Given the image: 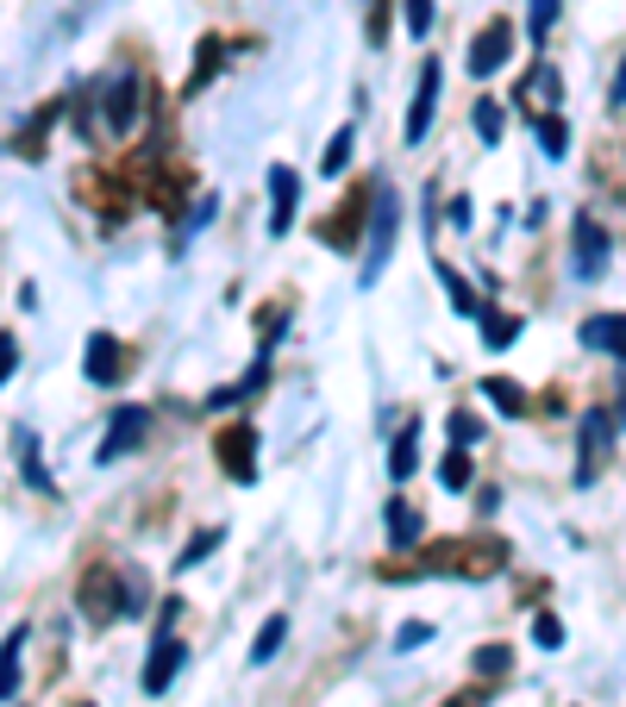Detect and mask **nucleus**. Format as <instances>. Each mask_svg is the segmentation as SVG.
Returning a JSON list of instances; mask_svg holds the SVG:
<instances>
[{"label": "nucleus", "instance_id": "nucleus-30", "mask_svg": "<svg viewBox=\"0 0 626 707\" xmlns=\"http://www.w3.org/2000/svg\"><path fill=\"white\" fill-rule=\"evenodd\" d=\"M470 120H476V138H482V145H501V126H507V120H501V101H489V95H482Z\"/></svg>", "mask_w": 626, "mask_h": 707}, {"label": "nucleus", "instance_id": "nucleus-34", "mask_svg": "<svg viewBox=\"0 0 626 707\" xmlns=\"http://www.w3.org/2000/svg\"><path fill=\"white\" fill-rule=\"evenodd\" d=\"M476 438H482V426H476V413H464V407H457V413H451V445H457V451H470Z\"/></svg>", "mask_w": 626, "mask_h": 707}, {"label": "nucleus", "instance_id": "nucleus-35", "mask_svg": "<svg viewBox=\"0 0 626 707\" xmlns=\"http://www.w3.org/2000/svg\"><path fill=\"white\" fill-rule=\"evenodd\" d=\"M20 370V338L13 332H0V388H7V376Z\"/></svg>", "mask_w": 626, "mask_h": 707}, {"label": "nucleus", "instance_id": "nucleus-14", "mask_svg": "<svg viewBox=\"0 0 626 707\" xmlns=\"http://www.w3.org/2000/svg\"><path fill=\"white\" fill-rule=\"evenodd\" d=\"M432 107H439V57H426V70H420V88H414V107H407V145H420L426 138Z\"/></svg>", "mask_w": 626, "mask_h": 707}, {"label": "nucleus", "instance_id": "nucleus-39", "mask_svg": "<svg viewBox=\"0 0 626 707\" xmlns=\"http://www.w3.org/2000/svg\"><path fill=\"white\" fill-rule=\"evenodd\" d=\"M551 20H557V0H532V38H545Z\"/></svg>", "mask_w": 626, "mask_h": 707}, {"label": "nucleus", "instance_id": "nucleus-33", "mask_svg": "<svg viewBox=\"0 0 626 707\" xmlns=\"http://www.w3.org/2000/svg\"><path fill=\"white\" fill-rule=\"evenodd\" d=\"M351 163V126L345 132H332V145H326V157H320V170L326 176H339V170H345Z\"/></svg>", "mask_w": 626, "mask_h": 707}, {"label": "nucleus", "instance_id": "nucleus-25", "mask_svg": "<svg viewBox=\"0 0 626 707\" xmlns=\"http://www.w3.org/2000/svg\"><path fill=\"white\" fill-rule=\"evenodd\" d=\"M520 313H489V307H482V345H489V351H507V345H514V338H520Z\"/></svg>", "mask_w": 626, "mask_h": 707}, {"label": "nucleus", "instance_id": "nucleus-32", "mask_svg": "<svg viewBox=\"0 0 626 707\" xmlns=\"http://www.w3.org/2000/svg\"><path fill=\"white\" fill-rule=\"evenodd\" d=\"M470 663H476V677H507V663H514V652H507V645H482V652H476Z\"/></svg>", "mask_w": 626, "mask_h": 707}, {"label": "nucleus", "instance_id": "nucleus-13", "mask_svg": "<svg viewBox=\"0 0 626 707\" xmlns=\"http://www.w3.org/2000/svg\"><path fill=\"white\" fill-rule=\"evenodd\" d=\"M175 670H182V638L175 632H157L150 638V663H145V695H163L175 682Z\"/></svg>", "mask_w": 626, "mask_h": 707}, {"label": "nucleus", "instance_id": "nucleus-26", "mask_svg": "<svg viewBox=\"0 0 626 707\" xmlns=\"http://www.w3.org/2000/svg\"><path fill=\"white\" fill-rule=\"evenodd\" d=\"M13 451H20V476L38 488V495H50V476H45V463H38V438L20 426V438H13Z\"/></svg>", "mask_w": 626, "mask_h": 707}, {"label": "nucleus", "instance_id": "nucleus-19", "mask_svg": "<svg viewBox=\"0 0 626 707\" xmlns=\"http://www.w3.org/2000/svg\"><path fill=\"white\" fill-rule=\"evenodd\" d=\"M482 401H495L507 420H526V413H532V395H526L514 376H482Z\"/></svg>", "mask_w": 626, "mask_h": 707}, {"label": "nucleus", "instance_id": "nucleus-24", "mask_svg": "<svg viewBox=\"0 0 626 707\" xmlns=\"http://www.w3.org/2000/svg\"><path fill=\"white\" fill-rule=\"evenodd\" d=\"M414 470H420V426H401L395 432V451H389V476L407 482Z\"/></svg>", "mask_w": 626, "mask_h": 707}, {"label": "nucleus", "instance_id": "nucleus-4", "mask_svg": "<svg viewBox=\"0 0 626 707\" xmlns=\"http://www.w3.org/2000/svg\"><path fill=\"white\" fill-rule=\"evenodd\" d=\"M370 201H376V188H370V182H357L345 201H339V207L320 220V245H332V251H357L364 220H370Z\"/></svg>", "mask_w": 626, "mask_h": 707}, {"label": "nucleus", "instance_id": "nucleus-6", "mask_svg": "<svg viewBox=\"0 0 626 707\" xmlns=\"http://www.w3.org/2000/svg\"><path fill=\"white\" fill-rule=\"evenodd\" d=\"M82 376L95 382V388H120V382L132 376V345L113 338V332H95L88 351H82Z\"/></svg>", "mask_w": 626, "mask_h": 707}, {"label": "nucleus", "instance_id": "nucleus-9", "mask_svg": "<svg viewBox=\"0 0 626 707\" xmlns=\"http://www.w3.org/2000/svg\"><path fill=\"white\" fill-rule=\"evenodd\" d=\"M514 51V20H489V26L470 38V76H495Z\"/></svg>", "mask_w": 626, "mask_h": 707}, {"label": "nucleus", "instance_id": "nucleus-22", "mask_svg": "<svg viewBox=\"0 0 626 707\" xmlns=\"http://www.w3.org/2000/svg\"><path fill=\"white\" fill-rule=\"evenodd\" d=\"M20 663H25V627H13L7 645H0V702L20 695Z\"/></svg>", "mask_w": 626, "mask_h": 707}, {"label": "nucleus", "instance_id": "nucleus-11", "mask_svg": "<svg viewBox=\"0 0 626 707\" xmlns=\"http://www.w3.org/2000/svg\"><path fill=\"white\" fill-rule=\"evenodd\" d=\"M570 245H576V276H582V282H596L601 270H607V232H601L596 213H576Z\"/></svg>", "mask_w": 626, "mask_h": 707}, {"label": "nucleus", "instance_id": "nucleus-37", "mask_svg": "<svg viewBox=\"0 0 626 707\" xmlns=\"http://www.w3.org/2000/svg\"><path fill=\"white\" fill-rule=\"evenodd\" d=\"M426 26H432V0H407V32L426 38Z\"/></svg>", "mask_w": 626, "mask_h": 707}, {"label": "nucleus", "instance_id": "nucleus-21", "mask_svg": "<svg viewBox=\"0 0 626 707\" xmlns=\"http://www.w3.org/2000/svg\"><path fill=\"white\" fill-rule=\"evenodd\" d=\"M526 101H539L532 113H557V70L551 63H532V76L520 82V107Z\"/></svg>", "mask_w": 626, "mask_h": 707}, {"label": "nucleus", "instance_id": "nucleus-7", "mask_svg": "<svg viewBox=\"0 0 626 707\" xmlns=\"http://www.w3.org/2000/svg\"><path fill=\"white\" fill-rule=\"evenodd\" d=\"M576 438H582V463H576V482L589 488V482L601 476V463H607V451H614V420H607L601 407H589V413L576 420Z\"/></svg>", "mask_w": 626, "mask_h": 707}, {"label": "nucleus", "instance_id": "nucleus-12", "mask_svg": "<svg viewBox=\"0 0 626 707\" xmlns=\"http://www.w3.org/2000/svg\"><path fill=\"white\" fill-rule=\"evenodd\" d=\"M150 432V407H120V413H113V426H107V438H100V463H120L125 451H132V445H138V438H145Z\"/></svg>", "mask_w": 626, "mask_h": 707}, {"label": "nucleus", "instance_id": "nucleus-27", "mask_svg": "<svg viewBox=\"0 0 626 707\" xmlns=\"http://www.w3.org/2000/svg\"><path fill=\"white\" fill-rule=\"evenodd\" d=\"M282 638H289V620H282V613H270V620L257 627V638H250V663H270V657L282 652Z\"/></svg>", "mask_w": 626, "mask_h": 707}, {"label": "nucleus", "instance_id": "nucleus-28", "mask_svg": "<svg viewBox=\"0 0 626 707\" xmlns=\"http://www.w3.org/2000/svg\"><path fill=\"white\" fill-rule=\"evenodd\" d=\"M439 488H451V495H464V488H470V451H457V445H451L445 463H439Z\"/></svg>", "mask_w": 626, "mask_h": 707}, {"label": "nucleus", "instance_id": "nucleus-18", "mask_svg": "<svg viewBox=\"0 0 626 707\" xmlns=\"http://www.w3.org/2000/svg\"><path fill=\"white\" fill-rule=\"evenodd\" d=\"M426 538V513L414 501H389V545H395V551H414V545H420Z\"/></svg>", "mask_w": 626, "mask_h": 707}, {"label": "nucleus", "instance_id": "nucleus-36", "mask_svg": "<svg viewBox=\"0 0 626 707\" xmlns=\"http://www.w3.org/2000/svg\"><path fill=\"white\" fill-rule=\"evenodd\" d=\"M532 638H539V645H564V627H557V613H539V620H532Z\"/></svg>", "mask_w": 626, "mask_h": 707}, {"label": "nucleus", "instance_id": "nucleus-29", "mask_svg": "<svg viewBox=\"0 0 626 707\" xmlns=\"http://www.w3.org/2000/svg\"><path fill=\"white\" fill-rule=\"evenodd\" d=\"M539 145H545V157L570 151V126H564V113H539Z\"/></svg>", "mask_w": 626, "mask_h": 707}, {"label": "nucleus", "instance_id": "nucleus-17", "mask_svg": "<svg viewBox=\"0 0 626 707\" xmlns=\"http://www.w3.org/2000/svg\"><path fill=\"white\" fill-rule=\"evenodd\" d=\"M57 113H63V101H45L32 113V126H20V138H13V157H20V163H38V157H45V138H50V126H57Z\"/></svg>", "mask_w": 626, "mask_h": 707}, {"label": "nucleus", "instance_id": "nucleus-23", "mask_svg": "<svg viewBox=\"0 0 626 707\" xmlns=\"http://www.w3.org/2000/svg\"><path fill=\"white\" fill-rule=\"evenodd\" d=\"M432 270H439V282H445V295H451V313H464V320H482V301H476V288H470V282L457 276V270H451L445 257H439Z\"/></svg>", "mask_w": 626, "mask_h": 707}, {"label": "nucleus", "instance_id": "nucleus-20", "mask_svg": "<svg viewBox=\"0 0 626 707\" xmlns=\"http://www.w3.org/2000/svg\"><path fill=\"white\" fill-rule=\"evenodd\" d=\"M220 63H225V38H220V32H207V38L195 45V76L182 82V95H200V88L213 82V70H220Z\"/></svg>", "mask_w": 626, "mask_h": 707}, {"label": "nucleus", "instance_id": "nucleus-5", "mask_svg": "<svg viewBox=\"0 0 626 707\" xmlns=\"http://www.w3.org/2000/svg\"><path fill=\"white\" fill-rule=\"evenodd\" d=\"M75 195L95 207L100 220H125L132 201H138V188H132L120 170H82V176H75Z\"/></svg>", "mask_w": 626, "mask_h": 707}, {"label": "nucleus", "instance_id": "nucleus-41", "mask_svg": "<svg viewBox=\"0 0 626 707\" xmlns=\"http://www.w3.org/2000/svg\"><path fill=\"white\" fill-rule=\"evenodd\" d=\"M614 107H626V63H621V76H614Z\"/></svg>", "mask_w": 626, "mask_h": 707}, {"label": "nucleus", "instance_id": "nucleus-3", "mask_svg": "<svg viewBox=\"0 0 626 707\" xmlns=\"http://www.w3.org/2000/svg\"><path fill=\"white\" fill-rule=\"evenodd\" d=\"M95 95H100V132H107V138H132L138 120H145V107H138L145 101V82L132 76V70H113Z\"/></svg>", "mask_w": 626, "mask_h": 707}, {"label": "nucleus", "instance_id": "nucleus-10", "mask_svg": "<svg viewBox=\"0 0 626 707\" xmlns=\"http://www.w3.org/2000/svg\"><path fill=\"white\" fill-rule=\"evenodd\" d=\"M395 195L389 188H376V226H370V263H364V288H370L376 276H382V263H389V251H395Z\"/></svg>", "mask_w": 626, "mask_h": 707}, {"label": "nucleus", "instance_id": "nucleus-8", "mask_svg": "<svg viewBox=\"0 0 626 707\" xmlns=\"http://www.w3.org/2000/svg\"><path fill=\"white\" fill-rule=\"evenodd\" d=\"M213 457H220V470L232 482H257V426L232 420V426L213 438Z\"/></svg>", "mask_w": 626, "mask_h": 707}, {"label": "nucleus", "instance_id": "nucleus-38", "mask_svg": "<svg viewBox=\"0 0 626 707\" xmlns=\"http://www.w3.org/2000/svg\"><path fill=\"white\" fill-rule=\"evenodd\" d=\"M426 638H432V627H426V620H407V627L395 632V645H401V652H414V645H426Z\"/></svg>", "mask_w": 626, "mask_h": 707}, {"label": "nucleus", "instance_id": "nucleus-1", "mask_svg": "<svg viewBox=\"0 0 626 707\" xmlns=\"http://www.w3.org/2000/svg\"><path fill=\"white\" fill-rule=\"evenodd\" d=\"M507 570V538H432L420 545L414 563H376L382 582H401V576H457V582H489Z\"/></svg>", "mask_w": 626, "mask_h": 707}, {"label": "nucleus", "instance_id": "nucleus-2", "mask_svg": "<svg viewBox=\"0 0 626 707\" xmlns=\"http://www.w3.org/2000/svg\"><path fill=\"white\" fill-rule=\"evenodd\" d=\"M138 576H125L120 563H88L82 570V582H75V607L95 620V627H107V620H120V613H138Z\"/></svg>", "mask_w": 626, "mask_h": 707}, {"label": "nucleus", "instance_id": "nucleus-31", "mask_svg": "<svg viewBox=\"0 0 626 707\" xmlns=\"http://www.w3.org/2000/svg\"><path fill=\"white\" fill-rule=\"evenodd\" d=\"M225 532L220 526H207V532H195V538H188V545H182V557H175V570H195V563H207V551H213V545H220Z\"/></svg>", "mask_w": 626, "mask_h": 707}, {"label": "nucleus", "instance_id": "nucleus-16", "mask_svg": "<svg viewBox=\"0 0 626 707\" xmlns=\"http://www.w3.org/2000/svg\"><path fill=\"white\" fill-rule=\"evenodd\" d=\"M295 195H300V176L275 163V170H270V201H275V207H270V232H275V238L295 226Z\"/></svg>", "mask_w": 626, "mask_h": 707}, {"label": "nucleus", "instance_id": "nucleus-40", "mask_svg": "<svg viewBox=\"0 0 626 707\" xmlns=\"http://www.w3.org/2000/svg\"><path fill=\"white\" fill-rule=\"evenodd\" d=\"M445 707H482V689H464V695H451Z\"/></svg>", "mask_w": 626, "mask_h": 707}, {"label": "nucleus", "instance_id": "nucleus-15", "mask_svg": "<svg viewBox=\"0 0 626 707\" xmlns=\"http://www.w3.org/2000/svg\"><path fill=\"white\" fill-rule=\"evenodd\" d=\"M576 338H582L589 351H614V357H626V313H589V320L576 326Z\"/></svg>", "mask_w": 626, "mask_h": 707}]
</instances>
